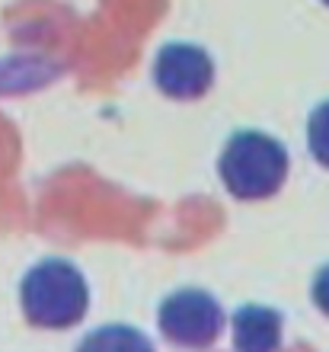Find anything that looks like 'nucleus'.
I'll use <instances>...</instances> for the list:
<instances>
[{
    "mask_svg": "<svg viewBox=\"0 0 329 352\" xmlns=\"http://www.w3.org/2000/svg\"><path fill=\"white\" fill-rule=\"evenodd\" d=\"M282 343V317L272 307L243 305L234 314V349L237 352H275Z\"/></svg>",
    "mask_w": 329,
    "mask_h": 352,
    "instance_id": "5",
    "label": "nucleus"
},
{
    "mask_svg": "<svg viewBox=\"0 0 329 352\" xmlns=\"http://www.w3.org/2000/svg\"><path fill=\"white\" fill-rule=\"evenodd\" d=\"M19 301L29 324L45 330H65L83 320L90 307V288L77 266L65 260H42L23 278Z\"/></svg>",
    "mask_w": 329,
    "mask_h": 352,
    "instance_id": "2",
    "label": "nucleus"
},
{
    "mask_svg": "<svg viewBox=\"0 0 329 352\" xmlns=\"http://www.w3.org/2000/svg\"><path fill=\"white\" fill-rule=\"evenodd\" d=\"M154 84L170 100H198L214 84V65L205 48L173 42V45H163L157 55Z\"/></svg>",
    "mask_w": 329,
    "mask_h": 352,
    "instance_id": "4",
    "label": "nucleus"
},
{
    "mask_svg": "<svg viewBox=\"0 0 329 352\" xmlns=\"http://www.w3.org/2000/svg\"><path fill=\"white\" fill-rule=\"evenodd\" d=\"M313 305L329 317V263L317 272V278H313Z\"/></svg>",
    "mask_w": 329,
    "mask_h": 352,
    "instance_id": "8",
    "label": "nucleus"
},
{
    "mask_svg": "<svg viewBox=\"0 0 329 352\" xmlns=\"http://www.w3.org/2000/svg\"><path fill=\"white\" fill-rule=\"evenodd\" d=\"M323 3H326V7H329V0H323Z\"/></svg>",
    "mask_w": 329,
    "mask_h": 352,
    "instance_id": "9",
    "label": "nucleus"
},
{
    "mask_svg": "<svg viewBox=\"0 0 329 352\" xmlns=\"http://www.w3.org/2000/svg\"><path fill=\"white\" fill-rule=\"evenodd\" d=\"M77 352H154V343L128 324H106L83 336Z\"/></svg>",
    "mask_w": 329,
    "mask_h": 352,
    "instance_id": "6",
    "label": "nucleus"
},
{
    "mask_svg": "<svg viewBox=\"0 0 329 352\" xmlns=\"http://www.w3.org/2000/svg\"><path fill=\"white\" fill-rule=\"evenodd\" d=\"M157 324L170 343L183 346V349H205L224 330V311L208 292L183 288V292L163 298Z\"/></svg>",
    "mask_w": 329,
    "mask_h": 352,
    "instance_id": "3",
    "label": "nucleus"
},
{
    "mask_svg": "<svg viewBox=\"0 0 329 352\" xmlns=\"http://www.w3.org/2000/svg\"><path fill=\"white\" fill-rule=\"evenodd\" d=\"M220 183L243 202H259L282 189L288 176V151L262 131H237L218 160Z\"/></svg>",
    "mask_w": 329,
    "mask_h": 352,
    "instance_id": "1",
    "label": "nucleus"
},
{
    "mask_svg": "<svg viewBox=\"0 0 329 352\" xmlns=\"http://www.w3.org/2000/svg\"><path fill=\"white\" fill-rule=\"evenodd\" d=\"M307 144H310V154L317 157V164L329 170V100L320 102V106L310 112V122H307Z\"/></svg>",
    "mask_w": 329,
    "mask_h": 352,
    "instance_id": "7",
    "label": "nucleus"
}]
</instances>
